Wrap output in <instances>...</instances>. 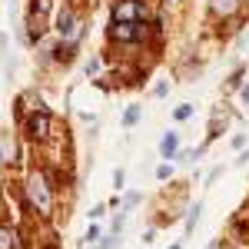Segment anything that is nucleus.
Here are the masks:
<instances>
[{
  "instance_id": "26",
  "label": "nucleus",
  "mask_w": 249,
  "mask_h": 249,
  "mask_svg": "<svg viewBox=\"0 0 249 249\" xmlns=\"http://www.w3.org/2000/svg\"><path fill=\"white\" fill-rule=\"evenodd\" d=\"M107 210H110V206H107V203H100V206H93V210H90V219H100V216H107Z\"/></svg>"
},
{
  "instance_id": "20",
  "label": "nucleus",
  "mask_w": 249,
  "mask_h": 249,
  "mask_svg": "<svg viewBox=\"0 0 249 249\" xmlns=\"http://www.w3.org/2000/svg\"><path fill=\"white\" fill-rule=\"evenodd\" d=\"M100 236H103V232H100V226H96V223H90V230L83 232L80 246H96V243H100Z\"/></svg>"
},
{
  "instance_id": "25",
  "label": "nucleus",
  "mask_w": 249,
  "mask_h": 249,
  "mask_svg": "<svg viewBox=\"0 0 249 249\" xmlns=\"http://www.w3.org/2000/svg\"><path fill=\"white\" fill-rule=\"evenodd\" d=\"M230 143H232V150H243V146L249 143V136H246V133H236V136L230 140Z\"/></svg>"
},
{
  "instance_id": "32",
  "label": "nucleus",
  "mask_w": 249,
  "mask_h": 249,
  "mask_svg": "<svg viewBox=\"0 0 249 249\" xmlns=\"http://www.w3.org/2000/svg\"><path fill=\"white\" fill-rule=\"evenodd\" d=\"M230 249H249V246H246V243H232Z\"/></svg>"
},
{
  "instance_id": "17",
  "label": "nucleus",
  "mask_w": 249,
  "mask_h": 249,
  "mask_svg": "<svg viewBox=\"0 0 249 249\" xmlns=\"http://www.w3.org/2000/svg\"><path fill=\"white\" fill-rule=\"evenodd\" d=\"M140 203H143V193H140V190H133V193H126V196H123V199H120V210L133 213L136 206H140Z\"/></svg>"
},
{
  "instance_id": "34",
  "label": "nucleus",
  "mask_w": 249,
  "mask_h": 249,
  "mask_svg": "<svg viewBox=\"0 0 249 249\" xmlns=\"http://www.w3.org/2000/svg\"><path fill=\"white\" fill-rule=\"evenodd\" d=\"M10 3H17V0H10Z\"/></svg>"
},
{
  "instance_id": "6",
  "label": "nucleus",
  "mask_w": 249,
  "mask_h": 249,
  "mask_svg": "<svg viewBox=\"0 0 249 249\" xmlns=\"http://www.w3.org/2000/svg\"><path fill=\"white\" fill-rule=\"evenodd\" d=\"M23 163V146H20V136L10 130H0V166L7 173H14Z\"/></svg>"
},
{
  "instance_id": "28",
  "label": "nucleus",
  "mask_w": 249,
  "mask_h": 249,
  "mask_svg": "<svg viewBox=\"0 0 249 249\" xmlns=\"http://www.w3.org/2000/svg\"><path fill=\"white\" fill-rule=\"evenodd\" d=\"M239 103H243V107H249V83H243V87H239Z\"/></svg>"
},
{
  "instance_id": "4",
  "label": "nucleus",
  "mask_w": 249,
  "mask_h": 249,
  "mask_svg": "<svg viewBox=\"0 0 249 249\" xmlns=\"http://www.w3.org/2000/svg\"><path fill=\"white\" fill-rule=\"evenodd\" d=\"M107 40L113 47H153L156 50V40H153V23H107Z\"/></svg>"
},
{
  "instance_id": "22",
  "label": "nucleus",
  "mask_w": 249,
  "mask_h": 249,
  "mask_svg": "<svg viewBox=\"0 0 249 249\" xmlns=\"http://www.w3.org/2000/svg\"><path fill=\"white\" fill-rule=\"evenodd\" d=\"M170 176H173V166H170V163H160V166H156V179H160V183H166Z\"/></svg>"
},
{
  "instance_id": "12",
  "label": "nucleus",
  "mask_w": 249,
  "mask_h": 249,
  "mask_svg": "<svg viewBox=\"0 0 249 249\" xmlns=\"http://www.w3.org/2000/svg\"><path fill=\"white\" fill-rule=\"evenodd\" d=\"M176 153H179V133L176 130H170V133L160 136V160H176Z\"/></svg>"
},
{
  "instance_id": "21",
  "label": "nucleus",
  "mask_w": 249,
  "mask_h": 249,
  "mask_svg": "<svg viewBox=\"0 0 249 249\" xmlns=\"http://www.w3.org/2000/svg\"><path fill=\"white\" fill-rule=\"evenodd\" d=\"M232 166H236V170H246V166H249V146H243V150H239V156L232 160Z\"/></svg>"
},
{
  "instance_id": "33",
  "label": "nucleus",
  "mask_w": 249,
  "mask_h": 249,
  "mask_svg": "<svg viewBox=\"0 0 249 249\" xmlns=\"http://www.w3.org/2000/svg\"><path fill=\"white\" fill-rule=\"evenodd\" d=\"M170 249H183V246H179V243H173V246H170Z\"/></svg>"
},
{
  "instance_id": "5",
  "label": "nucleus",
  "mask_w": 249,
  "mask_h": 249,
  "mask_svg": "<svg viewBox=\"0 0 249 249\" xmlns=\"http://www.w3.org/2000/svg\"><path fill=\"white\" fill-rule=\"evenodd\" d=\"M156 0H110V23H153Z\"/></svg>"
},
{
  "instance_id": "9",
  "label": "nucleus",
  "mask_w": 249,
  "mask_h": 249,
  "mask_svg": "<svg viewBox=\"0 0 249 249\" xmlns=\"http://www.w3.org/2000/svg\"><path fill=\"white\" fill-rule=\"evenodd\" d=\"M243 10H246L243 0H210V17L219 23H232Z\"/></svg>"
},
{
  "instance_id": "7",
  "label": "nucleus",
  "mask_w": 249,
  "mask_h": 249,
  "mask_svg": "<svg viewBox=\"0 0 249 249\" xmlns=\"http://www.w3.org/2000/svg\"><path fill=\"white\" fill-rule=\"evenodd\" d=\"M43 107H47V103H43V93H40L37 87H27V90H20L17 100H14V116H17V123H20L27 113H37Z\"/></svg>"
},
{
  "instance_id": "1",
  "label": "nucleus",
  "mask_w": 249,
  "mask_h": 249,
  "mask_svg": "<svg viewBox=\"0 0 249 249\" xmlns=\"http://www.w3.org/2000/svg\"><path fill=\"white\" fill-rule=\"evenodd\" d=\"M20 186H23V199H27L30 216H37L40 223H50L53 219V210H57L60 190L53 186V179L47 176V170L43 166H30Z\"/></svg>"
},
{
  "instance_id": "2",
  "label": "nucleus",
  "mask_w": 249,
  "mask_h": 249,
  "mask_svg": "<svg viewBox=\"0 0 249 249\" xmlns=\"http://www.w3.org/2000/svg\"><path fill=\"white\" fill-rule=\"evenodd\" d=\"M87 34H90V20H87V14H83L80 7H73V3H60L57 17H53V37L63 40V43L80 47V43L87 40Z\"/></svg>"
},
{
  "instance_id": "11",
  "label": "nucleus",
  "mask_w": 249,
  "mask_h": 249,
  "mask_svg": "<svg viewBox=\"0 0 249 249\" xmlns=\"http://www.w3.org/2000/svg\"><path fill=\"white\" fill-rule=\"evenodd\" d=\"M77 53H80V47L63 43V40L53 37V67H73L77 63Z\"/></svg>"
},
{
  "instance_id": "14",
  "label": "nucleus",
  "mask_w": 249,
  "mask_h": 249,
  "mask_svg": "<svg viewBox=\"0 0 249 249\" xmlns=\"http://www.w3.org/2000/svg\"><path fill=\"white\" fill-rule=\"evenodd\" d=\"M83 73H87V80H100V73H103V53H93V57L87 60Z\"/></svg>"
},
{
  "instance_id": "16",
  "label": "nucleus",
  "mask_w": 249,
  "mask_h": 249,
  "mask_svg": "<svg viewBox=\"0 0 249 249\" xmlns=\"http://www.w3.org/2000/svg\"><path fill=\"white\" fill-rule=\"evenodd\" d=\"M243 80H246V67H236L230 73V80H226V93H236V90L243 87Z\"/></svg>"
},
{
  "instance_id": "24",
  "label": "nucleus",
  "mask_w": 249,
  "mask_h": 249,
  "mask_svg": "<svg viewBox=\"0 0 249 249\" xmlns=\"http://www.w3.org/2000/svg\"><path fill=\"white\" fill-rule=\"evenodd\" d=\"M123 183H126V170H116L113 173V190L120 193V190H123Z\"/></svg>"
},
{
  "instance_id": "8",
  "label": "nucleus",
  "mask_w": 249,
  "mask_h": 249,
  "mask_svg": "<svg viewBox=\"0 0 249 249\" xmlns=\"http://www.w3.org/2000/svg\"><path fill=\"white\" fill-rule=\"evenodd\" d=\"M230 120H232V110L226 103H216L210 110V123H206V143H213V140H219V136L226 133Z\"/></svg>"
},
{
  "instance_id": "31",
  "label": "nucleus",
  "mask_w": 249,
  "mask_h": 249,
  "mask_svg": "<svg viewBox=\"0 0 249 249\" xmlns=\"http://www.w3.org/2000/svg\"><path fill=\"white\" fill-rule=\"evenodd\" d=\"M206 249H223V239H210V246Z\"/></svg>"
},
{
  "instance_id": "29",
  "label": "nucleus",
  "mask_w": 249,
  "mask_h": 249,
  "mask_svg": "<svg viewBox=\"0 0 249 249\" xmlns=\"http://www.w3.org/2000/svg\"><path fill=\"white\" fill-rule=\"evenodd\" d=\"M153 239H156V230H153V226H150V230L143 232V243H153Z\"/></svg>"
},
{
  "instance_id": "23",
  "label": "nucleus",
  "mask_w": 249,
  "mask_h": 249,
  "mask_svg": "<svg viewBox=\"0 0 249 249\" xmlns=\"http://www.w3.org/2000/svg\"><path fill=\"white\" fill-rule=\"evenodd\" d=\"M223 170H226V166H213V170L206 173V179H203V183H206V186H213V183H216V179L223 176Z\"/></svg>"
},
{
  "instance_id": "3",
  "label": "nucleus",
  "mask_w": 249,
  "mask_h": 249,
  "mask_svg": "<svg viewBox=\"0 0 249 249\" xmlns=\"http://www.w3.org/2000/svg\"><path fill=\"white\" fill-rule=\"evenodd\" d=\"M17 126H20V136H23L30 146H47V143L57 140V123H53V113H50L47 107L37 110V113H27Z\"/></svg>"
},
{
  "instance_id": "15",
  "label": "nucleus",
  "mask_w": 249,
  "mask_h": 249,
  "mask_svg": "<svg viewBox=\"0 0 249 249\" xmlns=\"http://www.w3.org/2000/svg\"><path fill=\"white\" fill-rule=\"evenodd\" d=\"M203 210H206V206H203V199H199L196 206H190V210H186V236H193V230L199 226V219H203Z\"/></svg>"
},
{
  "instance_id": "19",
  "label": "nucleus",
  "mask_w": 249,
  "mask_h": 249,
  "mask_svg": "<svg viewBox=\"0 0 249 249\" xmlns=\"http://www.w3.org/2000/svg\"><path fill=\"white\" fill-rule=\"evenodd\" d=\"M193 113H196L193 103H179V107L173 110V120H176V123H186V120H193Z\"/></svg>"
},
{
  "instance_id": "18",
  "label": "nucleus",
  "mask_w": 249,
  "mask_h": 249,
  "mask_svg": "<svg viewBox=\"0 0 249 249\" xmlns=\"http://www.w3.org/2000/svg\"><path fill=\"white\" fill-rule=\"evenodd\" d=\"M37 249H63V246H60L57 230H50V226H47V236H43V239L37 243Z\"/></svg>"
},
{
  "instance_id": "27",
  "label": "nucleus",
  "mask_w": 249,
  "mask_h": 249,
  "mask_svg": "<svg viewBox=\"0 0 249 249\" xmlns=\"http://www.w3.org/2000/svg\"><path fill=\"white\" fill-rule=\"evenodd\" d=\"M166 93H170V83H156V87H153V96H156V100H163Z\"/></svg>"
},
{
  "instance_id": "13",
  "label": "nucleus",
  "mask_w": 249,
  "mask_h": 249,
  "mask_svg": "<svg viewBox=\"0 0 249 249\" xmlns=\"http://www.w3.org/2000/svg\"><path fill=\"white\" fill-rule=\"evenodd\" d=\"M143 120V107L140 103H130L126 110H123V116H120V123H123V130H133L136 123Z\"/></svg>"
},
{
  "instance_id": "10",
  "label": "nucleus",
  "mask_w": 249,
  "mask_h": 249,
  "mask_svg": "<svg viewBox=\"0 0 249 249\" xmlns=\"http://www.w3.org/2000/svg\"><path fill=\"white\" fill-rule=\"evenodd\" d=\"M0 249H27V239H23L20 226L10 223V219H0Z\"/></svg>"
},
{
  "instance_id": "30",
  "label": "nucleus",
  "mask_w": 249,
  "mask_h": 249,
  "mask_svg": "<svg viewBox=\"0 0 249 249\" xmlns=\"http://www.w3.org/2000/svg\"><path fill=\"white\" fill-rule=\"evenodd\" d=\"M239 50H249V30L243 34V37H239Z\"/></svg>"
}]
</instances>
